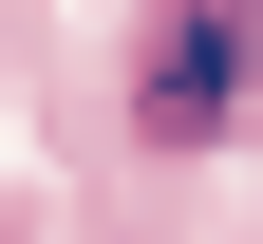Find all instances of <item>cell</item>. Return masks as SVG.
I'll return each instance as SVG.
<instances>
[{
	"instance_id": "1",
	"label": "cell",
	"mask_w": 263,
	"mask_h": 244,
	"mask_svg": "<svg viewBox=\"0 0 263 244\" xmlns=\"http://www.w3.org/2000/svg\"><path fill=\"white\" fill-rule=\"evenodd\" d=\"M245 38H263V0H170L151 19V76H132V132L151 151H207L245 113Z\"/></svg>"
}]
</instances>
